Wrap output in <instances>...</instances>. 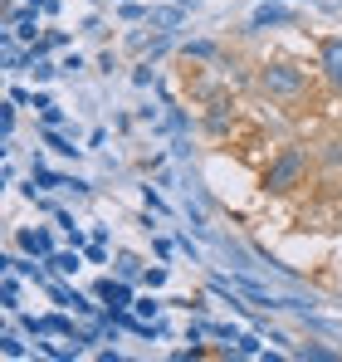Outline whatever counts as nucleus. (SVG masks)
Segmentation results:
<instances>
[{
	"instance_id": "obj_4",
	"label": "nucleus",
	"mask_w": 342,
	"mask_h": 362,
	"mask_svg": "<svg viewBox=\"0 0 342 362\" xmlns=\"http://www.w3.org/2000/svg\"><path fill=\"white\" fill-rule=\"evenodd\" d=\"M293 20V10L284 5H264V10H254V25H288Z\"/></svg>"
},
{
	"instance_id": "obj_5",
	"label": "nucleus",
	"mask_w": 342,
	"mask_h": 362,
	"mask_svg": "<svg viewBox=\"0 0 342 362\" xmlns=\"http://www.w3.org/2000/svg\"><path fill=\"white\" fill-rule=\"evenodd\" d=\"M147 20H152V25H157V30H162V35H167L171 25H176V20H181V10H176V5H171V10H157V15H147Z\"/></svg>"
},
{
	"instance_id": "obj_1",
	"label": "nucleus",
	"mask_w": 342,
	"mask_h": 362,
	"mask_svg": "<svg viewBox=\"0 0 342 362\" xmlns=\"http://www.w3.org/2000/svg\"><path fill=\"white\" fill-rule=\"evenodd\" d=\"M308 177V152L303 147H284L274 162H269V172H264V186L274 191V196H284V191H293L298 181Z\"/></svg>"
},
{
	"instance_id": "obj_6",
	"label": "nucleus",
	"mask_w": 342,
	"mask_h": 362,
	"mask_svg": "<svg viewBox=\"0 0 342 362\" xmlns=\"http://www.w3.org/2000/svg\"><path fill=\"white\" fill-rule=\"evenodd\" d=\"M25 250H40V255H45V250H49V240H45V235H35V230H30V235H25Z\"/></svg>"
},
{
	"instance_id": "obj_3",
	"label": "nucleus",
	"mask_w": 342,
	"mask_h": 362,
	"mask_svg": "<svg viewBox=\"0 0 342 362\" xmlns=\"http://www.w3.org/2000/svg\"><path fill=\"white\" fill-rule=\"evenodd\" d=\"M323 74L333 78V88H342V40H323Z\"/></svg>"
},
{
	"instance_id": "obj_2",
	"label": "nucleus",
	"mask_w": 342,
	"mask_h": 362,
	"mask_svg": "<svg viewBox=\"0 0 342 362\" xmlns=\"http://www.w3.org/2000/svg\"><path fill=\"white\" fill-rule=\"evenodd\" d=\"M254 83H259V93H269V98H298V93L308 88V74H303L298 64H264Z\"/></svg>"
},
{
	"instance_id": "obj_7",
	"label": "nucleus",
	"mask_w": 342,
	"mask_h": 362,
	"mask_svg": "<svg viewBox=\"0 0 342 362\" xmlns=\"http://www.w3.org/2000/svg\"><path fill=\"white\" fill-rule=\"evenodd\" d=\"M181 5H196V0H181Z\"/></svg>"
}]
</instances>
